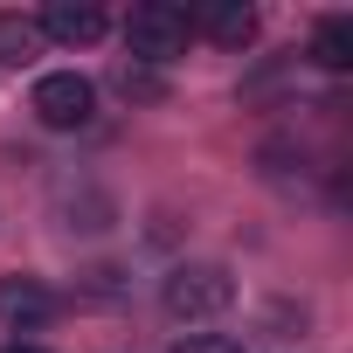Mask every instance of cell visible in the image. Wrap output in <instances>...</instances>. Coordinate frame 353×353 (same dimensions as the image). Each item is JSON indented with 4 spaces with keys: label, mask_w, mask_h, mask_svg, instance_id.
Returning a JSON list of instances; mask_svg holds the SVG:
<instances>
[{
    "label": "cell",
    "mask_w": 353,
    "mask_h": 353,
    "mask_svg": "<svg viewBox=\"0 0 353 353\" xmlns=\"http://www.w3.org/2000/svg\"><path fill=\"white\" fill-rule=\"evenodd\" d=\"M166 312L173 319H215V312H229L236 305V277L222 270V263H181L166 277Z\"/></svg>",
    "instance_id": "6da1fadb"
},
{
    "label": "cell",
    "mask_w": 353,
    "mask_h": 353,
    "mask_svg": "<svg viewBox=\"0 0 353 353\" xmlns=\"http://www.w3.org/2000/svg\"><path fill=\"white\" fill-rule=\"evenodd\" d=\"M125 42H132V56H145V63H173V56L188 49V14L166 8V0H145V8L125 14Z\"/></svg>",
    "instance_id": "7a4b0ae2"
},
{
    "label": "cell",
    "mask_w": 353,
    "mask_h": 353,
    "mask_svg": "<svg viewBox=\"0 0 353 353\" xmlns=\"http://www.w3.org/2000/svg\"><path fill=\"white\" fill-rule=\"evenodd\" d=\"M90 111H97V90H90L77 70H49V77L35 83V118H42L49 132H77V125H90Z\"/></svg>",
    "instance_id": "3957f363"
},
{
    "label": "cell",
    "mask_w": 353,
    "mask_h": 353,
    "mask_svg": "<svg viewBox=\"0 0 353 353\" xmlns=\"http://www.w3.org/2000/svg\"><path fill=\"white\" fill-rule=\"evenodd\" d=\"M42 42H63V49H90L104 35V8H90V0H56V8H42Z\"/></svg>",
    "instance_id": "277c9868"
},
{
    "label": "cell",
    "mask_w": 353,
    "mask_h": 353,
    "mask_svg": "<svg viewBox=\"0 0 353 353\" xmlns=\"http://www.w3.org/2000/svg\"><path fill=\"white\" fill-rule=\"evenodd\" d=\"M56 319V291L35 277H0V325H49Z\"/></svg>",
    "instance_id": "5b68a950"
},
{
    "label": "cell",
    "mask_w": 353,
    "mask_h": 353,
    "mask_svg": "<svg viewBox=\"0 0 353 353\" xmlns=\"http://www.w3.org/2000/svg\"><path fill=\"white\" fill-rule=\"evenodd\" d=\"M188 28H201V35H215L222 49H243V42L256 35V14H250V8H236V0H215V8H201V14H188Z\"/></svg>",
    "instance_id": "8992f818"
},
{
    "label": "cell",
    "mask_w": 353,
    "mask_h": 353,
    "mask_svg": "<svg viewBox=\"0 0 353 353\" xmlns=\"http://www.w3.org/2000/svg\"><path fill=\"white\" fill-rule=\"evenodd\" d=\"M312 56H319L325 70H346V63H353V21H346V14H325V21H319Z\"/></svg>",
    "instance_id": "52a82bcc"
},
{
    "label": "cell",
    "mask_w": 353,
    "mask_h": 353,
    "mask_svg": "<svg viewBox=\"0 0 353 353\" xmlns=\"http://www.w3.org/2000/svg\"><path fill=\"white\" fill-rule=\"evenodd\" d=\"M42 56V28L21 14H0V63H35Z\"/></svg>",
    "instance_id": "ba28073f"
},
{
    "label": "cell",
    "mask_w": 353,
    "mask_h": 353,
    "mask_svg": "<svg viewBox=\"0 0 353 353\" xmlns=\"http://www.w3.org/2000/svg\"><path fill=\"white\" fill-rule=\"evenodd\" d=\"M173 353H243V346L222 332H188V339H173Z\"/></svg>",
    "instance_id": "9c48e42d"
},
{
    "label": "cell",
    "mask_w": 353,
    "mask_h": 353,
    "mask_svg": "<svg viewBox=\"0 0 353 353\" xmlns=\"http://www.w3.org/2000/svg\"><path fill=\"white\" fill-rule=\"evenodd\" d=\"M8 353H42V346H8Z\"/></svg>",
    "instance_id": "30bf717a"
}]
</instances>
